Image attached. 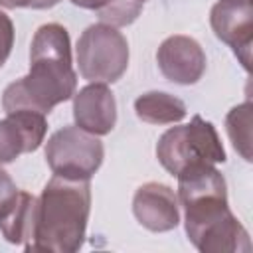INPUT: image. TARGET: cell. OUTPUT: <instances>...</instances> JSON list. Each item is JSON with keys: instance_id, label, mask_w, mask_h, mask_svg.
Wrapping results in <instances>:
<instances>
[{"instance_id": "obj_1", "label": "cell", "mask_w": 253, "mask_h": 253, "mask_svg": "<svg viewBox=\"0 0 253 253\" xmlns=\"http://www.w3.org/2000/svg\"><path fill=\"white\" fill-rule=\"evenodd\" d=\"M178 204L186 211V233L204 253H249L247 229L227 206V186L215 164L196 162L178 176Z\"/></svg>"}, {"instance_id": "obj_2", "label": "cell", "mask_w": 253, "mask_h": 253, "mask_svg": "<svg viewBox=\"0 0 253 253\" xmlns=\"http://www.w3.org/2000/svg\"><path fill=\"white\" fill-rule=\"evenodd\" d=\"M77 75L71 63L69 34L61 24H43L32 38L30 71L22 79L10 83L2 93L6 113L49 111L75 95Z\"/></svg>"}, {"instance_id": "obj_3", "label": "cell", "mask_w": 253, "mask_h": 253, "mask_svg": "<svg viewBox=\"0 0 253 253\" xmlns=\"http://www.w3.org/2000/svg\"><path fill=\"white\" fill-rule=\"evenodd\" d=\"M89 211L91 182L53 174L38 198L36 233L30 251H79L85 241Z\"/></svg>"}, {"instance_id": "obj_4", "label": "cell", "mask_w": 253, "mask_h": 253, "mask_svg": "<svg viewBox=\"0 0 253 253\" xmlns=\"http://www.w3.org/2000/svg\"><path fill=\"white\" fill-rule=\"evenodd\" d=\"M156 158L172 176H178L186 166L196 162H225V150L215 126L194 115L188 125L172 126L158 138Z\"/></svg>"}, {"instance_id": "obj_5", "label": "cell", "mask_w": 253, "mask_h": 253, "mask_svg": "<svg viewBox=\"0 0 253 253\" xmlns=\"http://www.w3.org/2000/svg\"><path fill=\"white\" fill-rule=\"evenodd\" d=\"M77 65L91 83H115L128 67L126 38L111 24H93L77 40Z\"/></svg>"}, {"instance_id": "obj_6", "label": "cell", "mask_w": 253, "mask_h": 253, "mask_svg": "<svg viewBox=\"0 0 253 253\" xmlns=\"http://www.w3.org/2000/svg\"><path fill=\"white\" fill-rule=\"evenodd\" d=\"M103 142L77 125L55 130L45 142V160L51 172L71 180H91L103 164Z\"/></svg>"}, {"instance_id": "obj_7", "label": "cell", "mask_w": 253, "mask_h": 253, "mask_svg": "<svg viewBox=\"0 0 253 253\" xmlns=\"http://www.w3.org/2000/svg\"><path fill=\"white\" fill-rule=\"evenodd\" d=\"M210 24L217 40L227 43L243 69L249 71L253 47V2L217 0L210 12Z\"/></svg>"}, {"instance_id": "obj_8", "label": "cell", "mask_w": 253, "mask_h": 253, "mask_svg": "<svg viewBox=\"0 0 253 253\" xmlns=\"http://www.w3.org/2000/svg\"><path fill=\"white\" fill-rule=\"evenodd\" d=\"M156 61L162 75L178 85H194L206 71V53L190 36L166 38L156 51Z\"/></svg>"}, {"instance_id": "obj_9", "label": "cell", "mask_w": 253, "mask_h": 253, "mask_svg": "<svg viewBox=\"0 0 253 253\" xmlns=\"http://www.w3.org/2000/svg\"><path fill=\"white\" fill-rule=\"evenodd\" d=\"M45 132V115L36 111L6 113V119L0 121V164L14 162L20 154L38 150Z\"/></svg>"}, {"instance_id": "obj_10", "label": "cell", "mask_w": 253, "mask_h": 253, "mask_svg": "<svg viewBox=\"0 0 253 253\" xmlns=\"http://www.w3.org/2000/svg\"><path fill=\"white\" fill-rule=\"evenodd\" d=\"M132 213L138 223L150 231H170L180 223L178 196L166 184L146 182L134 192Z\"/></svg>"}, {"instance_id": "obj_11", "label": "cell", "mask_w": 253, "mask_h": 253, "mask_svg": "<svg viewBox=\"0 0 253 253\" xmlns=\"http://www.w3.org/2000/svg\"><path fill=\"white\" fill-rule=\"evenodd\" d=\"M75 125L95 136L109 134L117 123V101L105 83H89L73 95Z\"/></svg>"}, {"instance_id": "obj_12", "label": "cell", "mask_w": 253, "mask_h": 253, "mask_svg": "<svg viewBox=\"0 0 253 253\" xmlns=\"http://www.w3.org/2000/svg\"><path fill=\"white\" fill-rule=\"evenodd\" d=\"M36 217H38V198L28 192L18 194L14 208L8 211L4 219H0V231L8 243L22 245L30 251L36 233Z\"/></svg>"}, {"instance_id": "obj_13", "label": "cell", "mask_w": 253, "mask_h": 253, "mask_svg": "<svg viewBox=\"0 0 253 253\" xmlns=\"http://www.w3.org/2000/svg\"><path fill=\"white\" fill-rule=\"evenodd\" d=\"M134 113L148 125H174L180 123L188 111L182 99L164 91H148L136 97Z\"/></svg>"}, {"instance_id": "obj_14", "label": "cell", "mask_w": 253, "mask_h": 253, "mask_svg": "<svg viewBox=\"0 0 253 253\" xmlns=\"http://www.w3.org/2000/svg\"><path fill=\"white\" fill-rule=\"evenodd\" d=\"M71 4L97 12L103 24L115 28L132 24L144 8V0H69Z\"/></svg>"}, {"instance_id": "obj_15", "label": "cell", "mask_w": 253, "mask_h": 253, "mask_svg": "<svg viewBox=\"0 0 253 253\" xmlns=\"http://www.w3.org/2000/svg\"><path fill=\"white\" fill-rule=\"evenodd\" d=\"M251 101H245L233 107L225 117V130L233 148L241 154L243 160L251 162Z\"/></svg>"}, {"instance_id": "obj_16", "label": "cell", "mask_w": 253, "mask_h": 253, "mask_svg": "<svg viewBox=\"0 0 253 253\" xmlns=\"http://www.w3.org/2000/svg\"><path fill=\"white\" fill-rule=\"evenodd\" d=\"M18 194H20V190L16 188L10 174L0 168V219H4L8 215V211L14 208Z\"/></svg>"}, {"instance_id": "obj_17", "label": "cell", "mask_w": 253, "mask_h": 253, "mask_svg": "<svg viewBox=\"0 0 253 253\" xmlns=\"http://www.w3.org/2000/svg\"><path fill=\"white\" fill-rule=\"evenodd\" d=\"M14 47V24L6 12L0 10V67L6 63Z\"/></svg>"}, {"instance_id": "obj_18", "label": "cell", "mask_w": 253, "mask_h": 253, "mask_svg": "<svg viewBox=\"0 0 253 253\" xmlns=\"http://www.w3.org/2000/svg\"><path fill=\"white\" fill-rule=\"evenodd\" d=\"M59 0H0V6L4 8H34V10H45L55 6Z\"/></svg>"}]
</instances>
